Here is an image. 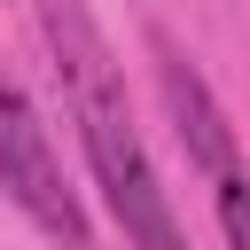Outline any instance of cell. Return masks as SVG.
<instances>
[{
    "label": "cell",
    "mask_w": 250,
    "mask_h": 250,
    "mask_svg": "<svg viewBox=\"0 0 250 250\" xmlns=\"http://www.w3.org/2000/svg\"><path fill=\"white\" fill-rule=\"evenodd\" d=\"M39 23L62 55V78H70V102H78V141H86V164L125 227L133 250H188L180 242V219H172V195L125 117V94H117V70H109V47L94 39V23L78 16V0H39Z\"/></svg>",
    "instance_id": "cell-1"
},
{
    "label": "cell",
    "mask_w": 250,
    "mask_h": 250,
    "mask_svg": "<svg viewBox=\"0 0 250 250\" xmlns=\"http://www.w3.org/2000/svg\"><path fill=\"white\" fill-rule=\"evenodd\" d=\"M0 188L31 211L39 234H55L62 250H94L86 211H78V195L62 188V164H55V148H47V125H39V109L23 102V86H16L8 70H0Z\"/></svg>",
    "instance_id": "cell-2"
},
{
    "label": "cell",
    "mask_w": 250,
    "mask_h": 250,
    "mask_svg": "<svg viewBox=\"0 0 250 250\" xmlns=\"http://www.w3.org/2000/svg\"><path fill=\"white\" fill-rule=\"evenodd\" d=\"M148 47H156V86H164V109H172V125H180L188 156H195L211 180H219V172H242V164H234V125H227V109L211 102L203 70H195V62H188L164 31H156Z\"/></svg>",
    "instance_id": "cell-3"
},
{
    "label": "cell",
    "mask_w": 250,
    "mask_h": 250,
    "mask_svg": "<svg viewBox=\"0 0 250 250\" xmlns=\"http://www.w3.org/2000/svg\"><path fill=\"white\" fill-rule=\"evenodd\" d=\"M219 227H227V250H250V180L242 172H219Z\"/></svg>",
    "instance_id": "cell-4"
}]
</instances>
